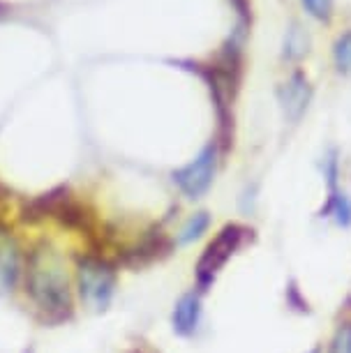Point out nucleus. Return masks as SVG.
Here are the masks:
<instances>
[{
    "mask_svg": "<svg viewBox=\"0 0 351 353\" xmlns=\"http://www.w3.org/2000/svg\"><path fill=\"white\" fill-rule=\"evenodd\" d=\"M26 286L44 314L63 316L70 312V277L68 263L63 254L51 245H37L28 256V270H26Z\"/></svg>",
    "mask_w": 351,
    "mask_h": 353,
    "instance_id": "f257e3e1",
    "label": "nucleus"
},
{
    "mask_svg": "<svg viewBox=\"0 0 351 353\" xmlns=\"http://www.w3.org/2000/svg\"><path fill=\"white\" fill-rule=\"evenodd\" d=\"M77 286L81 301L92 310H104L114 298L116 272L114 268L95 256H86L79 261L77 268Z\"/></svg>",
    "mask_w": 351,
    "mask_h": 353,
    "instance_id": "f03ea898",
    "label": "nucleus"
},
{
    "mask_svg": "<svg viewBox=\"0 0 351 353\" xmlns=\"http://www.w3.org/2000/svg\"><path fill=\"white\" fill-rule=\"evenodd\" d=\"M215 169H217V145L208 143L190 164L174 171V183L181 188L185 196L197 199L213 185Z\"/></svg>",
    "mask_w": 351,
    "mask_h": 353,
    "instance_id": "7ed1b4c3",
    "label": "nucleus"
},
{
    "mask_svg": "<svg viewBox=\"0 0 351 353\" xmlns=\"http://www.w3.org/2000/svg\"><path fill=\"white\" fill-rule=\"evenodd\" d=\"M241 238H243V229L236 224L224 226V229L217 233V238L208 245L201 256V261L197 265V275L201 279V284H208L210 279L217 275V270H220L231 259V254L238 250Z\"/></svg>",
    "mask_w": 351,
    "mask_h": 353,
    "instance_id": "20e7f679",
    "label": "nucleus"
},
{
    "mask_svg": "<svg viewBox=\"0 0 351 353\" xmlns=\"http://www.w3.org/2000/svg\"><path fill=\"white\" fill-rule=\"evenodd\" d=\"M280 104H282V111L289 121H298L303 116V111L308 109V102H310V83L308 79L303 74H291L289 81L282 83L280 88Z\"/></svg>",
    "mask_w": 351,
    "mask_h": 353,
    "instance_id": "39448f33",
    "label": "nucleus"
},
{
    "mask_svg": "<svg viewBox=\"0 0 351 353\" xmlns=\"http://www.w3.org/2000/svg\"><path fill=\"white\" fill-rule=\"evenodd\" d=\"M21 275V254L10 233L0 231V291H12Z\"/></svg>",
    "mask_w": 351,
    "mask_h": 353,
    "instance_id": "423d86ee",
    "label": "nucleus"
},
{
    "mask_svg": "<svg viewBox=\"0 0 351 353\" xmlns=\"http://www.w3.org/2000/svg\"><path fill=\"white\" fill-rule=\"evenodd\" d=\"M201 319V298L197 293H185L174 307V330L178 335H192Z\"/></svg>",
    "mask_w": 351,
    "mask_h": 353,
    "instance_id": "0eeeda50",
    "label": "nucleus"
},
{
    "mask_svg": "<svg viewBox=\"0 0 351 353\" xmlns=\"http://www.w3.org/2000/svg\"><path fill=\"white\" fill-rule=\"evenodd\" d=\"M208 224H210V219H208L206 212H197V215H192L188 222H185L183 229H181V243L188 245V243L199 241V238L206 233Z\"/></svg>",
    "mask_w": 351,
    "mask_h": 353,
    "instance_id": "6e6552de",
    "label": "nucleus"
},
{
    "mask_svg": "<svg viewBox=\"0 0 351 353\" xmlns=\"http://www.w3.org/2000/svg\"><path fill=\"white\" fill-rule=\"evenodd\" d=\"M333 61H335V68L340 72H351V30L335 39Z\"/></svg>",
    "mask_w": 351,
    "mask_h": 353,
    "instance_id": "1a4fd4ad",
    "label": "nucleus"
},
{
    "mask_svg": "<svg viewBox=\"0 0 351 353\" xmlns=\"http://www.w3.org/2000/svg\"><path fill=\"white\" fill-rule=\"evenodd\" d=\"M326 212H330L340 226H349L351 224V201L344 194H335L333 199H330Z\"/></svg>",
    "mask_w": 351,
    "mask_h": 353,
    "instance_id": "9d476101",
    "label": "nucleus"
},
{
    "mask_svg": "<svg viewBox=\"0 0 351 353\" xmlns=\"http://www.w3.org/2000/svg\"><path fill=\"white\" fill-rule=\"evenodd\" d=\"M328 353H351V323H344L337 328Z\"/></svg>",
    "mask_w": 351,
    "mask_h": 353,
    "instance_id": "9b49d317",
    "label": "nucleus"
},
{
    "mask_svg": "<svg viewBox=\"0 0 351 353\" xmlns=\"http://www.w3.org/2000/svg\"><path fill=\"white\" fill-rule=\"evenodd\" d=\"M303 8L314 19L326 21V19H330V12H333V0H303Z\"/></svg>",
    "mask_w": 351,
    "mask_h": 353,
    "instance_id": "f8f14e48",
    "label": "nucleus"
},
{
    "mask_svg": "<svg viewBox=\"0 0 351 353\" xmlns=\"http://www.w3.org/2000/svg\"><path fill=\"white\" fill-rule=\"evenodd\" d=\"M310 353H319V349H312V351H310Z\"/></svg>",
    "mask_w": 351,
    "mask_h": 353,
    "instance_id": "ddd939ff",
    "label": "nucleus"
}]
</instances>
